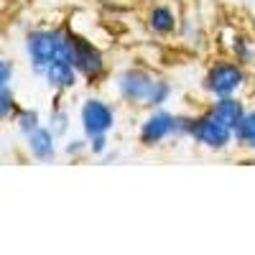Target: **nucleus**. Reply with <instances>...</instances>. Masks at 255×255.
<instances>
[{"label": "nucleus", "instance_id": "obj_9", "mask_svg": "<svg viewBox=\"0 0 255 255\" xmlns=\"http://www.w3.org/2000/svg\"><path fill=\"white\" fill-rule=\"evenodd\" d=\"M26 148L28 156L38 163H54L59 156V138L49 130L46 125L36 128L31 135H26Z\"/></svg>", "mask_w": 255, "mask_h": 255}, {"label": "nucleus", "instance_id": "obj_11", "mask_svg": "<svg viewBox=\"0 0 255 255\" xmlns=\"http://www.w3.org/2000/svg\"><path fill=\"white\" fill-rule=\"evenodd\" d=\"M207 110L215 115L220 123H225L227 128L235 130V128L240 125V120L245 118V113H248V105L238 95H227V97H215L209 102Z\"/></svg>", "mask_w": 255, "mask_h": 255}, {"label": "nucleus", "instance_id": "obj_16", "mask_svg": "<svg viewBox=\"0 0 255 255\" xmlns=\"http://www.w3.org/2000/svg\"><path fill=\"white\" fill-rule=\"evenodd\" d=\"M61 153L67 156V158H72V161H79L82 156H87V153H90V138H87V135H82V138H72V140H67V143H64V148H61Z\"/></svg>", "mask_w": 255, "mask_h": 255}, {"label": "nucleus", "instance_id": "obj_2", "mask_svg": "<svg viewBox=\"0 0 255 255\" xmlns=\"http://www.w3.org/2000/svg\"><path fill=\"white\" fill-rule=\"evenodd\" d=\"M23 46L28 54V67L31 72L41 79L44 72L49 69V64L56 59H69L72 61V28L56 26V28H31L26 31Z\"/></svg>", "mask_w": 255, "mask_h": 255}, {"label": "nucleus", "instance_id": "obj_19", "mask_svg": "<svg viewBox=\"0 0 255 255\" xmlns=\"http://www.w3.org/2000/svg\"><path fill=\"white\" fill-rule=\"evenodd\" d=\"M108 151H110V135H92L90 138V156L102 158Z\"/></svg>", "mask_w": 255, "mask_h": 255}, {"label": "nucleus", "instance_id": "obj_8", "mask_svg": "<svg viewBox=\"0 0 255 255\" xmlns=\"http://www.w3.org/2000/svg\"><path fill=\"white\" fill-rule=\"evenodd\" d=\"M181 15L171 3H153L145 10V28L151 31L156 38H168L179 33Z\"/></svg>", "mask_w": 255, "mask_h": 255}, {"label": "nucleus", "instance_id": "obj_20", "mask_svg": "<svg viewBox=\"0 0 255 255\" xmlns=\"http://www.w3.org/2000/svg\"><path fill=\"white\" fill-rule=\"evenodd\" d=\"M13 74H15V64L10 59H0V90L10 87Z\"/></svg>", "mask_w": 255, "mask_h": 255}, {"label": "nucleus", "instance_id": "obj_13", "mask_svg": "<svg viewBox=\"0 0 255 255\" xmlns=\"http://www.w3.org/2000/svg\"><path fill=\"white\" fill-rule=\"evenodd\" d=\"M235 145L243 151L255 153V108L245 113V118L240 120V125L235 128Z\"/></svg>", "mask_w": 255, "mask_h": 255}, {"label": "nucleus", "instance_id": "obj_7", "mask_svg": "<svg viewBox=\"0 0 255 255\" xmlns=\"http://www.w3.org/2000/svg\"><path fill=\"white\" fill-rule=\"evenodd\" d=\"M118 123V110L115 105L105 97H87L79 105V128L82 135H110Z\"/></svg>", "mask_w": 255, "mask_h": 255}, {"label": "nucleus", "instance_id": "obj_17", "mask_svg": "<svg viewBox=\"0 0 255 255\" xmlns=\"http://www.w3.org/2000/svg\"><path fill=\"white\" fill-rule=\"evenodd\" d=\"M18 108H20V105L15 102L13 90L10 87L0 90V123H3V120H13V115L18 113Z\"/></svg>", "mask_w": 255, "mask_h": 255}, {"label": "nucleus", "instance_id": "obj_10", "mask_svg": "<svg viewBox=\"0 0 255 255\" xmlns=\"http://www.w3.org/2000/svg\"><path fill=\"white\" fill-rule=\"evenodd\" d=\"M46 82V87L54 90L56 95H64V92H72L77 84H79V72L74 69V64L69 59H56L54 64H49V69L41 77Z\"/></svg>", "mask_w": 255, "mask_h": 255}, {"label": "nucleus", "instance_id": "obj_6", "mask_svg": "<svg viewBox=\"0 0 255 255\" xmlns=\"http://www.w3.org/2000/svg\"><path fill=\"white\" fill-rule=\"evenodd\" d=\"M72 64L87 84H97L108 77V56H105V51L95 41L74 31H72Z\"/></svg>", "mask_w": 255, "mask_h": 255}, {"label": "nucleus", "instance_id": "obj_18", "mask_svg": "<svg viewBox=\"0 0 255 255\" xmlns=\"http://www.w3.org/2000/svg\"><path fill=\"white\" fill-rule=\"evenodd\" d=\"M179 33H181L184 38H189L186 44H199V26H197V20H194V18L184 15V18H181V23H179Z\"/></svg>", "mask_w": 255, "mask_h": 255}, {"label": "nucleus", "instance_id": "obj_1", "mask_svg": "<svg viewBox=\"0 0 255 255\" xmlns=\"http://www.w3.org/2000/svg\"><path fill=\"white\" fill-rule=\"evenodd\" d=\"M113 87L120 102H125L128 108L138 110H156L166 108L174 97V84L171 79H166L163 74L133 64V67H123L113 77Z\"/></svg>", "mask_w": 255, "mask_h": 255}, {"label": "nucleus", "instance_id": "obj_4", "mask_svg": "<svg viewBox=\"0 0 255 255\" xmlns=\"http://www.w3.org/2000/svg\"><path fill=\"white\" fill-rule=\"evenodd\" d=\"M248 79H250V72L232 56H227V59L212 61L204 69L199 84H202V92L215 100V97H227V95H240L248 87Z\"/></svg>", "mask_w": 255, "mask_h": 255}, {"label": "nucleus", "instance_id": "obj_15", "mask_svg": "<svg viewBox=\"0 0 255 255\" xmlns=\"http://www.w3.org/2000/svg\"><path fill=\"white\" fill-rule=\"evenodd\" d=\"M69 125H72V118H69V113L64 110V108H54V110L49 113V118H46V128H49V130H51L59 140L69 133Z\"/></svg>", "mask_w": 255, "mask_h": 255}, {"label": "nucleus", "instance_id": "obj_12", "mask_svg": "<svg viewBox=\"0 0 255 255\" xmlns=\"http://www.w3.org/2000/svg\"><path fill=\"white\" fill-rule=\"evenodd\" d=\"M230 56L235 59L238 64H243L245 69H255V41L245 33H235L232 41L227 44Z\"/></svg>", "mask_w": 255, "mask_h": 255}, {"label": "nucleus", "instance_id": "obj_14", "mask_svg": "<svg viewBox=\"0 0 255 255\" xmlns=\"http://www.w3.org/2000/svg\"><path fill=\"white\" fill-rule=\"evenodd\" d=\"M13 123H15V128H18V133L20 135H31L36 128H41L44 123H41V113L38 110H33V108H18V113L13 115Z\"/></svg>", "mask_w": 255, "mask_h": 255}, {"label": "nucleus", "instance_id": "obj_5", "mask_svg": "<svg viewBox=\"0 0 255 255\" xmlns=\"http://www.w3.org/2000/svg\"><path fill=\"white\" fill-rule=\"evenodd\" d=\"M186 138L209 153H222V151H230L235 145V130L227 128L225 123H220L209 110L189 115Z\"/></svg>", "mask_w": 255, "mask_h": 255}, {"label": "nucleus", "instance_id": "obj_3", "mask_svg": "<svg viewBox=\"0 0 255 255\" xmlns=\"http://www.w3.org/2000/svg\"><path fill=\"white\" fill-rule=\"evenodd\" d=\"M189 130V115L174 113L168 108L145 110V118L138 125V143L143 148H158L168 140H184Z\"/></svg>", "mask_w": 255, "mask_h": 255}]
</instances>
